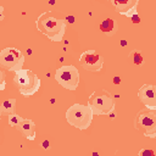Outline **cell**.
<instances>
[{
  "label": "cell",
  "mask_w": 156,
  "mask_h": 156,
  "mask_svg": "<svg viewBox=\"0 0 156 156\" xmlns=\"http://www.w3.org/2000/svg\"><path fill=\"white\" fill-rule=\"evenodd\" d=\"M13 83L16 84L18 91L26 96H30L35 94L40 88L39 77L30 69H24V68L15 71Z\"/></svg>",
  "instance_id": "3"
},
{
  "label": "cell",
  "mask_w": 156,
  "mask_h": 156,
  "mask_svg": "<svg viewBox=\"0 0 156 156\" xmlns=\"http://www.w3.org/2000/svg\"><path fill=\"white\" fill-rule=\"evenodd\" d=\"M6 87V80H5V76L4 72L0 69V90H4Z\"/></svg>",
  "instance_id": "17"
},
{
  "label": "cell",
  "mask_w": 156,
  "mask_h": 156,
  "mask_svg": "<svg viewBox=\"0 0 156 156\" xmlns=\"http://www.w3.org/2000/svg\"><path fill=\"white\" fill-rule=\"evenodd\" d=\"M134 127L144 135L155 138L156 135V111L155 108H144L134 118Z\"/></svg>",
  "instance_id": "5"
},
{
  "label": "cell",
  "mask_w": 156,
  "mask_h": 156,
  "mask_svg": "<svg viewBox=\"0 0 156 156\" xmlns=\"http://www.w3.org/2000/svg\"><path fill=\"white\" fill-rule=\"evenodd\" d=\"M79 62H80L82 67L85 71H89V72H99L102 68L104 58L94 49H90V50H87V51H84V52L80 54Z\"/></svg>",
  "instance_id": "8"
},
{
  "label": "cell",
  "mask_w": 156,
  "mask_h": 156,
  "mask_svg": "<svg viewBox=\"0 0 156 156\" xmlns=\"http://www.w3.org/2000/svg\"><path fill=\"white\" fill-rule=\"evenodd\" d=\"M113 83H115V84H119V83H121L119 77H115V78H113Z\"/></svg>",
  "instance_id": "21"
},
{
  "label": "cell",
  "mask_w": 156,
  "mask_h": 156,
  "mask_svg": "<svg viewBox=\"0 0 156 156\" xmlns=\"http://www.w3.org/2000/svg\"><path fill=\"white\" fill-rule=\"evenodd\" d=\"M55 80L67 90H76L79 84V72L72 65L61 66L55 72Z\"/></svg>",
  "instance_id": "6"
},
{
  "label": "cell",
  "mask_w": 156,
  "mask_h": 156,
  "mask_svg": "<svg viewBox=\"0 0 156 156\" xmlns=\"http://www.w3.org/2000/svg\"><path fill=\"white\" fill-rule=\"evenodd\" d=\"M66 20H68L69 23H73V22H74V17H73V16H69V17H67Z\"/></svg>",
  "instance_id": "22"
},
{
  "label": "cell",
  "mask_w": 156,
  "mask_h": 156,
  "mask_svg": "<svg viewBox=\"0 0 156 156\" xmlns=\"http://www.w3.org/2000/svg\"><path fill=\"white\" fill-rule=\"evenodd\" d=\"M43 147H44L45 150L50 149V146H49V141H48V140H44V143H43Z\"/></svg>",
  "instance_id": "19"
},
{
  "label": "cell",
  "mask_w": 156,
  "mask_h": 156,
  "mask_svg": "<svg viewBox=\"0 0 156 156\" xmlns=\"http://www.w3.org/2000/svg\"><path fill=\"white\" fill-rule=\"evenodd\" d=\"M130 18H132V22H133V23H139V22H140V17H139V15H138L136 12H134V13L130 16Z\"/></svg>",
  "instance_id": "18"
},
{
  "label": "cell",
  "mask_w": 156,
  "mask_h": 156,
  "mask_svg": "<svg viewBox=\"0 0 156 156\" xmlns=\"http://www.w3.org/2000/svg\"><path fill=\"white\" fill-rule=\"evenodd\" d=\"M1 115H2V112L0 111V121H1Z\"/></svg>",
  "instance_id": "23"
},
{
  "label": "cell",
  "mask_w": 156,
  "mask_h": 156,
  "mask_svg": "<svg viewBox=\"0 0 156 156\" xmlns=\"http://www.w3.org/2000/svg\"><path fill=\"white\" fill-rule=\"evenodd\" d=\"M93 111L89 105L74 104L66 111V119L68 124L78 129H87L93 121Z\"/></svg>",
  "instance_id": "2"
},
{
  "label": "cell",
  "mask_w": 156,
  "mask_h": 156,
  "mask_svg": "<svg viewBox=\"0 0 156 156\" xmlns=\"http://www.w3.org/2000/svg\"><path fill=\"white\" fill-rule=\"evenodd\" d=\"M16 129L20 130L26 139H28V140L35 139V124L32 119L23 118V121L16 127Z\"/></svg>",
  "instance_id": "11"
},
{
  "label": "cell",
  "mask_w": 156,
  "mask_h": 156,
  "mask_svg": "<svg viewBox=\"0 0 156 156\" xmlns=\"http://www.w3.org/2000/svg\"><path fill=\"white\" fill-rule=\"evenodd\" d=\"M116 11L123 16L130 17L134 12H136V6L139 0H110Z\"/></svg>",
  "instance_id": "10"
},
{
  "label": "cell",
  "mask_w": 156,
  "mask_h": 156,
  "mask_svg": "<svg viewBox=\"0 0 156 156\" xmlns=\"http://www.w3.org/2000/svg\"><path fill=\"white\" fill-rule=\"evenodd\" d=\"M130 58H132V62H133L134 65H136V66L143 63V56H141V54H140L139 51H136V50H134V51L132 52Z\"/></svg>",
  "instance_id": "15"
},
{
  "label": "cell",
  "mask_w": 156,
  "mask_h": 156,
  "mask_svg": "<svg viewBox=\"0 0 156 156\" xmlns=\"http://www.w3.org/2000/svg\"><path fill=\"white\" fill-rule=\"evenodd\" d=\"M138 96L140 101L147 108H156V95H155V85L144 84L138 91Z\"/></svg>",
  "instance_id": "9"
},
{
  "label": "cell",
  "mask_w": 156,
  "mask_h": 156,
  "mask_svg": "<svg viewBox=\"0 0 156 156\" xmlns=\"http://www.w3.org/2000/svg\"><path fill=\"white\" fill-rule=\"evenodd\" d=\"M2 20H4V7L0 6V21H2Z\"/></svg>",
  "instance_id": "20"
},
{
  "label": "cell",
  "mask_w": 156,
  "mask_h": 156,
  "mask_svg": "<svg viewBox=\"0 0 156 156\" xmlns=\"http://www.w3.org/2000/svg\"><path fill=\"white\" fill-rule=\"evenodd\" d=\"M24 63L23 54L15 48H5L0 51V65L4 66L9 71L21 69Z\"/></svg>",
  "instance_id": "7"
},
{
  "label": "cell",
  "mask_w": 156,
  "mask_h": 156,
  "mask_svg": "<svg viewBox=\"0 0 156 156\" xmlns=\"http://www.w3.org/2000/svg\"><path fill=\"white\" fill-rule=\"evenodd\" d=\"M88 105L90 106L93 115H110L115 110V100L106 90L94 91L89 98Z\"/></svg>",
  "instance_id": "4"
},
{
  "label": "cell",
  "mask_w": 156,
  "mask_h": 156,
  "mask_svg": "<svg viewBox=\"0 0 156 156\" xmlns=\"http://www.w3.org/2000/svg\"><path fill=\"white\" fill-rule=\"evenodd\" d=\"M118 29V26L116 24V22L111 18H106L101 23H100V30L105 34H108V35H112L117 32Z\"/></svg>",
  "instance_id": "12"
},
{
  "label": "cell",
  "mask_w": 156,
  "mask_h": 156,
  "mask_svg": "<svg viewBox=\"0 0 156 156\" xmlns=\"http://www.w3.org/2000/svg\"><path fill=\"white\" fill-rule=\"evenodd\" d=\"M7 121H9V124H10L11 127H17V126L23 121V117L18 116V115H16V113H9Z\"/></svg>",
  "instance_id": "14"
},
{
  "label": "cell",
  "mask_w": 156,
  "mask_h": 156,
  "mask_svg": "<svg viewBox=\"0 0 156 156\" xmlns=\"http://www.w3.org/2000/svg\"><path fill=\"white\" fill-rule=\"evenodd\" d=\"M139 156H155V151L149 149H141L139 151Z\"/></svg>",
  "instance_id": "16"
},
{
  "label": "cell",
  "mask_w": 156,
  "mask_h": 156,
  "mask_svg": "<svg viewBox=\"0 0 156 156\" xmlns=\"http://www.w3.org/2000/svg\"><path fill=\"white\" fill-rule=\"evenodd\" d=\"M15 107H16V99H6L2 101L0 106V111L2 113H15Z\"/></svg>",
  "instance_id": "13"
},
{
  "label": "cell",
  "mask_w": 156,
  "mask_h": 156,
  "mask_svg": "<svg viewBox=\"0 0 156 156\" xmlns=\"http://www.w3.org/2000/svg\"><path fill=\"white\" fill-rule=\"evenodd\" d=\"M35 26L46 38L52 41L62 40L66 32V23L52 15V12H43L35 21Z\"/></svg>",
  "instance_id": "1"
}]
</instances>
